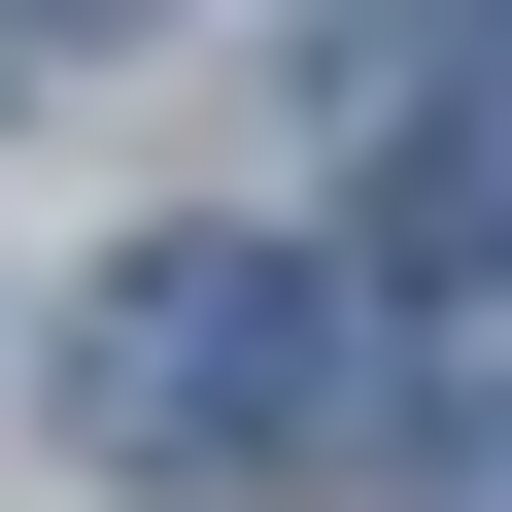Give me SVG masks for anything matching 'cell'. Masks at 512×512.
I'll use <instances>...</instances> for the list:
<instances>
[{
  "mask_svg": "<svg viewBox=\"0 0 512 512\" xmlns=\"http://www.w3.org/2000/svg\"><path fill=\"white\" fill-rule=\"evenodd\" d=\"M69 410L137 478H342V444H410L376 308L274 274V239H103V274H69Z\"/></svg>",
  "mask_w": 512,
  "mask_h": 512,
  "instance_id": "cell-1",
  "label": "cell"
},
{
  "mask_svg": "<svg viewBox=\"0 0 512 512\" xmlns=\"http://www.w3.org/2000/svg\"><path fill=\"white\" fill-rule=\"evenodd\" d=\"M410 512H512V376H444V410H410Z\"/></svg>",
  "mask_w": 512,
  "mask_h": 512,
  "instance_id": "cell-2",
  "label": "cell"
},
{
  "mask_svg": "<svg viewBox=\"0 0 512 512\" xmlns=\"http://www.w3.org/2000/svg\"><path fill=\"white\" fill-rule=\"evenodd\" d=\"M0 35H137V0H0Z\"/></svg>",
  "mask_w": 512,
  "mask_h": 512,
  "instance_id": "cell-3",
  "label": "cell"
},
{
  "mask_svg": "<svg viewBox=\"0 0 512 512\" xmlns=\"http://www.w3.org/2000/svg\"><path fill=\"white\" fill-rule=\"evenodd\" d=\"M478 35H512V0H478Z\"/></svg>",
  "mask_w": 512,
  "mask_h": 512,
  "instance_id": "cell-4",
  "label": "cell"
}]
</instances>
